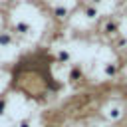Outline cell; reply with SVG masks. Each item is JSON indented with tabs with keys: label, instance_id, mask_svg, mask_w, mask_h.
<instances>
[{
	"label": "cell",
	"instance_id": "3",
	"mask_svg": "<svg viewBox=\"0 0 127 127\" xmlns=\"http://www.w3.org/2000/svg\"><path fill=\"white\" fill-rule=\"evenodd\" d=\"M77 77H79V69H73V71H69V79H71V81H75Z\"/></svg>",
	"mask_w": 127,
	"mask_h": 127
},
{
	"label": "cell",
	"instance_id": "2",
	"mask_svg": "<svg viewBox=\"0 0 127 127\" xmlns=\"http://www.w3.org/2000/svg\"><path fill=\"white\" fill-rule=\"evenodd\" d=\"M16 127H32V117H22Z\"/></svg>",
	"mask_w": 127,
	"mask_h": 127
},
{
	"label": "cell",
	"instance_id": "1",
	"mask_svg": "<svg viewBox=\"0 0 127 127\" xmlns=\"http://www.w3.org/2000/svg\"><path fill=\"white\" fill-rule=\"evenodd\" d=\"M103 117H105L107 121H119V119L123 117V111H121L119 107H111L109 111H105V113H103Z\"/></svg>",
	"mask_w": 127,
	"mask_h": 127
},
{
	"label": "cell",
	"instance_id": "5",
	"mask_svg": "<svg viewBox=\"0 0 127 127\" xmlns=\"http://www.w3.org/2000/svg\"><path fill=\"white\" fill-rule=\"evenodd\" d=\"M105 73H107V75H113V73H115V67H113V65H107V67H105Z\"/></svg>",
	"mask_w": 127,
	"mask_h": 127
},
{
	"label": "cell",
	"instance_id": "4",
	"mask_svg": "<svg viewBox=\"0 0 127 127\" xmlns=\"http://www.w3.org/2000/svg\"><path fill=\"white\" fill-rule=\"evenodd\" d=\"M4 111H6V101H4V99H0V117L4 115Z\"/></svg>",
	"mask_w": 127,
	"mask_h": 127
},
{
	"label": "cell",
	"instance_id": "6",
	"mask_svg": "<svg viewBox=\"0 0 127 127\" xmlns=\"http://www.w3.org/2000/svg\"><path fill=\"white\" fill-rule=\"evenodd\" d=\"M85 127H103V125H99V123H87Z\"/></svg>",
	"mask_w": 127,
	"mask_h": 127
}]
</instances>
